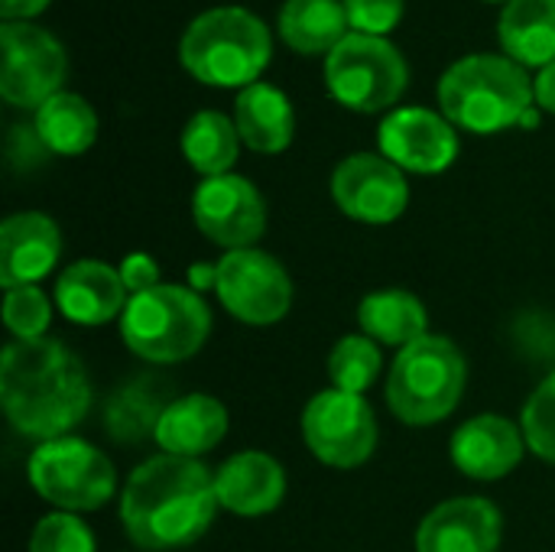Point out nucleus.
Masks as SVG:
<instances>
[{"mask_svg": "<svg viewBox=\"0 0 555 552\" xmlns=\"http://www.w3.org/2000/svg\"><path fill=\"white\" fill-rule=\"evenodd\" d=\"M218 508L215 475L198 459L163 452L127 478L120 524L140 550H185L208 534Z\"/></svg>", "mask_w": 555, "mask_h": 552, "instance_id": "f257e3e1", "label": "nucleus"}, {"mask_svg": "<svg viewBox=\"0 0 555 552\" xmlns=\"http://www.w3.org/2000/svg\"><path fill=\"white\" fill-rule=\"evenodd\" d=\"M0 400L16 433L49 442L68 436L91 410L85 364L55 338L10 342L0 358Z\"/></svg>", "mask_w": 555, "mask_h": 552, "instance_id": "f03ea898", "label": "nucleus"}, {"mask_svg": "<svg viewBox=\"0 0 555 552\" xmlns=\"http://www.w3.org/2000/svg\"><path fill=\"white\" fill-rule=\"evenodd\" d=\"M533 101V81L511 55L472 52L455 59L439 78L442 114L472 133H498L524 124Z\"/></svg>", "mask_w": 555, "mask_h": 552, "instance_id": "7ed1b4c3", "label": "nucleus"}, {"mask_svg": "<svg viewBox=\"0 0 555 552\" xmlns=\"http://www.w3.org/2000/svg\"><path fill=\"white\" fill-rule=\"evenodd\" d=\"M273 39L267 23L237 3L211 7L192 16L179 39L182 65L208 85H254L270 62Z\"/></svg>", "mask_w": 555, "mask_h": 552, "instance_id": "20e7f679", "label": "nucleus"}, {"mask_svg": "<svg viewBox=\"0 0 555 552\" xmlns=\"http://www.w3.org/2000/svg\"><path fill=\"white\" fill-rule=\"evenodd\" d=\"M211 335V312L192 286L159 283L130 296L120 316L124 345L150 364H176L202 351Z\"/></svg>", "mask_w": 555, "mask_h": 552, "instance_id": "39448f33", "label": "nucleus"}, {"mask_svg": "<svg viewBox=\"0 0 555 552\" xmlns=\"http://www.w3.org/2000/svg\"><path fill=\"white\" fill-rule=\"evenodd\" d=\"M465 381L468 364L455 342L426 335L397 355L387 381V407L406 426H436L459 407Z\"/></svg>", "mask_w": 555, "mask_h": 552, "instance_id": "423d86ee", "label": "nucleus"}, {"mask_svg": "<svg viewBox=\"0 0 555 552\" xmlns=\"http://www.w3.org/2000/svg\"><path fill=\"white\" fill-rule=\"evenodd\" d=\"M33 491L65 514L98 511L114 498L117 472L111 459L75 436L39 442L26 465Z\"/></svg>", "mask_w": 555, "mask_h": 552, "instance_id": "0eeeda50", "label": "nucleus"}, {"mask_svg": "<svg viewBox=\"0 0 555 552\" xmlns=\"http://www.w3.org/2000/svg\"><path fill=\"white\" fill-rule=\"evenodd\" d=\"M325 81L345 107L371 114L390 107L403 94L410 68L390 39L351 29L325 55Z\"/></svg>", "mask_w": 555, "mask_h": 552, "instance_id": "6e6552de", "label": "nucleus"}, {"mask_svg": "<svg viewBox=\"0 0 555 552\" xmlns=\"http://www.w3.org/2000/svg\"><path fill=\"white\" fill-rule=\"evenodd\" d=\"M0 94L16 107H39L62 91L68 55L55 33L29 20L0 23Z\"/></svg>", "mask_w": 555, "mask_h": 552, "instance_id": "1a4fd4ad", "label": "nucleus"}, {"mask_svg": "<svg viewBox=\"0 0 555 552\" xmlns=\"http://www.w3.org/2000/svg\"><path fill=\"white\" fill-rule=\"evenodd\" d=\"M302 439L319 462L332 468H358L377 449V420L361 394L328 387L306 403Z\"/></svg>", "mask_w": 555, "mask_h": 552, "instance_id": "9d476101", "label": "nucleus"}, {"mask_svg": "<svg viewBox=\"0 0 555 552\" xmlns=\"http://www.w3.org/2000/svg\"><path fill=\"white\" fill-rule=\"evenodd\" d=\"M215 293L221 306L247 325H276L293 306V280L286 267L257 247L228 251L218 264Z\"/></svg>", "mask_w": 555, "mask_h": 552, "instance_id": "9b49d317", "label": "nucleus"}, {"mask_svg": "<svg viewBox=\"0 0 555 552\" xmlns=\"http://www.w3.org/2000/svg\"><path fill=\"white\" fill-rule=\"evenodd\" d=\"M192 218L211 244L244 251L267 231V202L250 179L224 172L198 182L192 195Z\"/></svg>", "mask_w": 555, "mask_h": 552, "instance_id": "f8f14e48", "label": "nucleus"}, {"mask_svg": "<svg viewBox=\"0 0 555 552\" xmlns=\"http://www.w3.org/2000/svg\"><path fill=\"white\" fill-rule=\"evenodd\" d=\"M335 205L364 224H390L410 205V182L384 153H351L332 172Z\"/></svg>", "mask_w": 555, "mask_h": 552, "instance_id": "ddd939ff", "label": "nucleus"}, {"mask_svg": "<svg viewBox=\"0 0 555 552\" xmlns=\"http://www.w3.org/2000/svg\"><path fill=\"white\" fill-rule=\"evenodd\" d=\"M380 153L400 169L436 176L459 156L455 124L433 107H397L377 127Z\"/></svg>", "mask_w": 555, "mask_h": 552, "instance_id": "4468645a", "label": "nucleus"}, {"mask_svg": "<svg viewBox=\"0 0 555 552\" xmlns=\"http://www.w3.org/2000/svg\"><path fill=\"white\" fill-rule=\"evenodd\" d=\"M62 254V231L42 211H16L0 224V283L3 290L39 286Z\"/></svg>", "mask_w": 555, "mask_h": 552, "instance_id": "2eb2a0df", "label": "nucleus"}, {"mask_svg": "<svg viewBox=\"0 0 555 552\" xmlns=\"http://www.w3.org/2000/svg\"><path fill=\"white\" fill-rule=\"evenodd\" d=\"M527 452L524 429L498 413H481L462 423L452 436V462L475 482L507 478Z\"/></svg>", "mask_w": 555, "mask_h": 552, "instance_id": "dca6fc26", "label": "nucleus"}, {"mask_svg": "<svg viewBox=\"0 0 555 552\" xmlns=\"http://www.w3.org/2000/svg\"><path fill=\"white\" fill-rule=\"evenodd\" d=\"M498 547L501 511L488 498L442 501L416 530V552H498Z\"/></svg>", "mask_w": 555, "mask_h": 552, "instance_id": "f3484780", "label": "nucleus"}, {"mask_svg": "<svg viewBox=\"0 0 555 552\" xmlns=\"http://www.w3.org/2000/svg\"><path fill=\"white\" fill-rule=\"evenodd\" d=\"M127 303L130 293L120 280V270L104 260H75L55 280V306L75 325H104L120 319Z\"/></svg>", "mask_w": 555, "mask_h": 552, "instance_id": "a211bd4d", "label": "nucleus"}, {"mask_svg": "<svg viewBox=\"0 0 555 552\" xmlns=\"http://www.w3.org/2000/svg\"><path fill=\"white\" fill-rule=\"evenodd\" d=\"M218 504L237 517H263L286 498V472L267 452H237L215 472Z\"/></svg>", "mask_w": 555, "mask_h": 552, "instance_id": "6ab92c4d", "label": "nucleus"}, {"mask_svg": "<svg viewBox=\"0 0 555 552\" xmlns=\"http://www.w3.org/2000/svg\"><path fill=\"white\" fill-rule=\"evenodd\" d=\"M224 436H228L224 403L208 394H189V397L169 400L153 439L166 455L198 459L211 452Z\"/></svg>", "mask_w": 555, "mask_h": 552, "instance_id": "aec40b11", "label": "nucleus"}, {"mask_svg": "<svg viewBox=\"0 0 555 552\" xmlns=\"http://www.w3.org/2000/svg\"><path fill=\"white\" fill-rule=\"evenodd\" d=\"M234 124L241 140L257 153H283L293 143L296 114L286 91L270 81H254L234 98Z\"/></svg>", "mask_w": 555, "mask_h": 552, "instance_id": "412c9836", "label": "nucleus"}, {"mask_svg": "<svg viewBox=\"0 0 555 552\" xmlns=\"http://www.w3.org/2000/svg\"><path fill=\"white\" fill-rule=\"evenodd\" d=\"M358 325L367 338L403 351L429 335V312L423 299L406 290H377L361 299Z\"/></svg>", "mask_w": 555, "mask_h": 552, "instance_id": "4be33fe9", "label": "nucleus"}, {"mask_svg": "<svg viewBox=\"0 0 555 552\" xmlns=\"http://www.w3.org/2000/svg\"><path fill=\"white\" fill-rule=\"evenodd\" d=\"M498 36L514 62L543 68L555 59V0H507Z\"/></svg>", "mask_w": 555, "mask_h": 552, "instance_id": "5701e85b", "label": "nucleus"}, {"mask_svg": "<svg viewBox=\"0 0 555 552\" xmlns=\"http://www.w3.org/2000/svg\"><path fill=\"white\" fill-rule=\"evenodd\" d=\"M33 127L49 153L78 156L98 137V114L78 91H59L36 107Z\"/></svg>", "mask_w": 555, "mask_h": 552, "instance_id": "b1692460", "label": "nucleus"}, {"mask_svg": "<svg viewBox=\"0 0 555 552\" xmlns=\"http://www.w3.org/2000/svg\"><path fill=\"white\" fill-rule=\"evenodd\" d=\"M341 0H283L280 33L299 52H332L351 29Z\"/></svg>", "mask_w": 555, "mask_h": 552, "instance_id": "393cba45", "label": "nucleus"}, {"mask_svg": "<svg viewBox=\"0 0 555 552\" xmlns=\"http://www.w3.org/2000/svg\"><path fill=\"white\" fill-rule=\"evenodd\" d=\"M237 150H241L237 124L215 107L195 111L182 127V153L192 163V169H198L205 179L231 172V166L237 163Z\"/></svg>", "mask_w": 555, "mask_h": 552, "instance_id": "a878e982", "label": "nucleus"}, {"mask_svg": "<svg viewBox=\"0 0 555 552\" xmlns=\"http://www.w3.org/2000/svg\"><path fill=\"white\" fill-rule=\"evenodd\" d=\"M169 403L159 397V387L150 377H137L111 394L104 403V429L120 446H137L156 436L159 416Z\"/></svg>", "mask_w": 555, "mask_h": 552, "instance_id": "bb28decb", "label": "nucleus"}, {"mask_svg": "<svg viewBox=\"0 0 555 552\" xmlns=\"http://www.w3.org/2000/svg\"><path fill=\"white\" fill-rule=\"evenodd\" d=\"M384 368L380 348L367 335H345L328 355V381L338 390L364 394Z\"/></svg>", "mask_w": 555, "mask_h": 552, "instance_id": "cd10ccee", "label": "nucleus"}, {"mask_svg": "<svg viewBox=\"0 0 555 552\" xmlns=\"http://www.w3.org/2000/svg\"><path fill=\"white\" fill-rule=\"evenodd\" d=\"M3 325L16 342L46 338L52 325V299L39 286H16L3 296Z\"/></svg>", "mask_w": 555, "mask_h": 552, "instance_id": "c85d7f7f", "label": "nucleus"}, {"mask_svg": "<svg viewBox=\"0 0 555 552\" xmlns=\"http://www.w3.org/2000/svg\"><path fill=\"white\" fill-rule=\"evenodd\" d=\"M520 429L527 436V449L555 465V371L530 394Z\"/></svg>", "mask_w": 555, "mask_h": 552, "instance_id": "c756f323", "label": "nucleus"}, {"mask_svg": "<svg viewBox=\"0 0 555 552\" xmlns=\"http://www.w3.org/2000/svg\"><path fill=\"white\" fill-rule=\"evenodd\" d=\"M29 552H94V534L75 514H49L36 524Z\"/></svg>", "mask_w": 555, "mask_h": 552, "instance_id": "7c9ffc66", "label": "nucleus"}, {"mask_svg": "<svg viewBox=\"0 0 555 552\" xmlns=\"http://www.w3.org/2000/svg\"><path fill=\"white\" fill-rule=\"evenodd\" d=\"M341 3H345L351 29L384 36L387 29H393L400 23L406 0H341Z\"/></svg>", "mask_w": 555, "mask_h": 552, "instance_id": "2f4dec72", "label": "nucleus"}, {"mask_svg": "<svg viewBox=\"0 0 555 552\" xmlns=\"http://www.w3.org/2000/svg\"><path fill=\"white\" fill-rule=\"evenodd\" d=\"M120 280H124V286H127L130 296H140V293L159 286V264L150 254H143V251L127 254L120 260Z\"/></svg>", "mask_w": 555, "mask_h": 552, "instance_id": "473e14b6", "label": "nucleus"}, {"mask_svg": "<svg viewBox=\"0 0 555 552\" xmlns=\"http://www.w3.org/2000/svg\"><path fill=\"white\" fill-rule=\"evenodd\" d=\"M533 94H537V104L546 107L550 114H555V59L546 62L540 68V75L533 78Z\"/></svg>", "mask_w": 555, "mask_h": 552, "instance_id": "72a5a7b5", "label": "nucleus"}, {"mask_svg": "<svg viewBox=\"0 0 555 552\" xmlns=\"http://www.w3.org/2000/svg\"><path fill=\"white\" fill-rule=\"evenodd\" d=\"M46 3L49 0H0V13H3V23H10V20H29L39 10H46Z\"/></svg>", "mask_w": 555, "mask_h": 552, "instance_id": "f704fd0d", "label": "nucleus"}, {"mask_svg": "<svg viewBox=\"0 0 555 552\" xmlns=\"http://www.w3.org/2000/svg\"><path fill=\"white\" fill-rule=\"evenodd\" d=\"M215 283H218V267L195 264V267L189 270V286H192L195 293H202V290H208V286H215Z\"/></svg>", "mask_w": 555, "mask_h": 552, "instance_id": "c9c22d12", "label": "nucleus"}]
</instances>
